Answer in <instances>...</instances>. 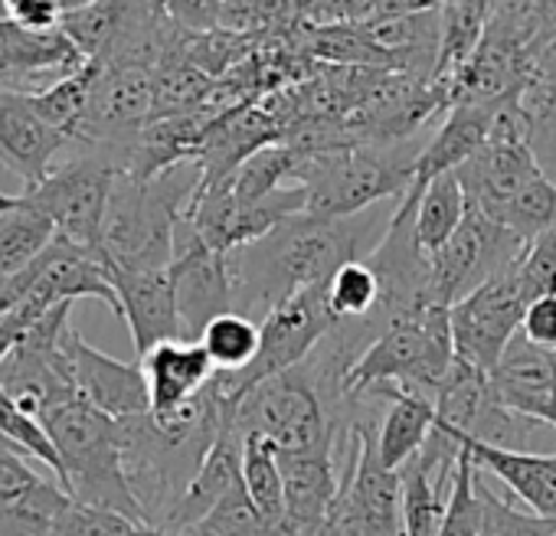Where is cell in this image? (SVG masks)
Wrapping results in <instances>:
<instances>
[{"mask_svg":"<svg viewBox=\"0 0 556 536\" xmlns=\"http://www.w3.org/2000/svg\"><path fill=\"white\" fill-rule=\"evenodd\" d=\"M514 279H517L527 305H533L546 295H556V229L536 235L527 245L520 265L514 268Z\"/></svg>","mask_w":556,"mask_h":536,"instance_id":"cell-33","label":"cell"},{"mask_svg":"<svg viewBox=\"0 0 556 536\" xmlns=\"http://www.w3.org/2000/svg\"><path fill=\"white\" fill-rule=\"evenodd\" d=\"M0 435H8V438L17 442L30 458L43 461V464L53 471V477L63 484L60 455H56V448H53L47 429H43L30 412H24V409L17 406V399H14L4 386H0Z\"/></svg>","mask_w":556,"mask_h":536,"instance_id":"cell-32","label":"cell"},{"mask_svg":"<svg viewBox=\"0 0 556 536\" xmlns=\"http://www.w3.org/2000/svg\"><path fill=\"white\" fill-rule=\"evenodd\" d=\"M141 523L112 513V510H99V507H86L76 497L66 503V510L56 516L50 536H135Z\"/></svg>","mask_w":556,"mask_h":536,"instance_id":"cell-35","label":"cell"},{"mask_svg":"<svg viewBox=\"0 0 556 536\" xmlns=\"http://www.w3.org/2000/svg\"><path fill=\"white\" fill-rule=\"evenodd\" d=\"M242 487L271 536V529L286 520V477L278 448L258 432L242 435Z\"/></svg>","mask_w":556,"mask_h":536,"instance_id":"cell-24","label":"cell"},{"mask_svg":"<svg viewBox=\"0 0 556 536\" xmlns=\"http://www.w3.org/2000/svg\"><path fill=\"white\" fill-rule=\"evenodd\" d=\"M328 308L334 324H357L380 308V279L367 261H351L328 282Z\"/></svg>","mask_w":556,"mask_h":536,"instance_id":"cell-29","label":"cell"},{"mask_svg":"<svg viewBox=\"0 0 556 536\" xmlns=\"http://www.w3.org/2000/svg\"><path fill=\"white\" fill-rule=\"evenodd\" d=\"M488 17H491V4L478 0H452V4H442V34H439V53H435V69H432V92L439 95L445 115H448V95L458 82V76L465 73V66L471 63V56L478 53L484 30H488Z\"/></svg>","mask_w":556,"mask_h":536,"instance_id":"cell-21","label":"cell"},{"mask_svg":"<svg viewBox=\"0 0 556 536\" xmlns=\"http://www.w3.org/2000/svg\"><path fill=\"white\" fill-rule=\"evenodd\" d=\"M56 239L50 219L24 206L14 193H0V282L21 276Z\"/></svg>","mask_w":556,"mask_h":536,"instance_id":"cell-23","label":"cell"},{"mask_svg":"<svg viewBox=\"0 0 556 536\" xmlns=\"http://www.w3.org/2000/svg\"><path fill=\"white\" fill-rule=\"evenodd\" d=\"M367 396L387 399V412L377 425V448L390 471H403L435 432V399L416 386H377Z\"/></svg>","mask_w":556,"mask_h":536,"instance_id":"cell-20","label":"cell"},{"mask_svg":"<svg viewBox=\"0 0 556 536\" xmlns=\"http://www.w3.org/2000/svg\"><path fill=\"white\" fill-rule=\"evenodd\" d=\"M122 11H125V4H118V0H73V4H66V11H63L60 30L83 53V60L99 63L105 56L109 43L115 40Z\"/></svg>","mask_w":556,"mask_h":536,"instance_id":"cell-28","label":"cell"},{"mask_svg":"<svg viewBox=\"0 0 556 536\" xmlns=\"http://www.w3.org/2000/svg\"><path fill=\"white\" fill-rule=\"evenodd\" d=\"M465 216H468V196L462 190L458 174H445V177L432 180L422 190V196L416 203V219H413L416 242L422 245V252L429 258L439 255L448 245V239L462 229Z\"/></svg>","mask_w":556,"mask_h":536,"instance_id":"cell-25","label":"cell"},{"mask_svg":"<svg viewBox=\"0 0 556 536\" xmlns=\"http://www.w3.org/2000/svg\"><path fill=\"white\" fill-rule=\"evenodd\" d=\"M170 282L177 295L184 341H200L210 321H216L226 311H236V285H232L229 255L210 248L184 216L174 235Z\"/></svg>","mask_w":556,"mask_h":536,"instance_id":"cell-10","label":"cell"},{"mask_svg":"<svg viewBox=\"0 0 556 536\" xmlns=\"http://www.w3.org/2000/svg\"><path fill=\"white\" fill-rule=\"evenodd\" d=\"M419 154V138L305 154L299 170V183L308 190L305 213L315 219H351L390 196L403 200L413 187Z\"/></svg>","mask_w":556,"mask_h":536,"instance_id":"cell-4","label":"cell"},{"mask_svg":"<svg viewBox=\"0 0 556 536\" xmlns=\"http://www.w3.org/2000/svg\"><path fill=\"white\" fill-rule=\"evenodd\" d=\"M105 276L118 295L122 321L131 331L138 360L148 357L154 347L167 341H184L177 295L170 282V268H154V272H128V268L105 265Z\"/></svg>","mask_w":556,"mask_h":536,"instance_id":"cell-14","label":"cell"},{"mask_svg":"<svg viewBox=\"0 0 556 536\" xmlns=\"http://www.w3.org/2000/svg\"><path fill=\"white\" fill-rule=\"evenodd\" d=\"M197 187V164H180L154 180L118 174L102 226V265L128 268V272L170 268L177 222L187 213Z\"/></svg>","mask_w":556,"mask_h":536,"instance_id":"cell-2","label":"cell"},{"mask_svg":"<svg viewBox=\"0 0 556 536\" xmlns=\"http://www.w3.org/2000/svg\"><path fill=\"white\" fill-rule=\"evenodd\" d=\"M66 347H70V360H73L76 396L83 403H89L92 409H99L118 422L151 412V396H148L141 363H122V360L102 354L76 328H70Z\"/></svg>","mask_w":556,"mask_h":536,"instance_id":"cell-13","label":"cell"},{"mask_svg":"<svg viewBox=\"0 0 556 536\" xmlns=\"http://www.w3.org/2000/svg\"><path fill=\"white\" fill-rule=\"evenodd\" d=\"M530 242L514 235L510 229L491 222L488 216L468 209L462 229L448 239V245L432 255V298L442 308L458 305L481 285L510 276L520 265Z\"/></svg>","mask_w":556,"mask_h":536,"instance_id":"cell-9","label":"cell"},{"mask_svg":"<svg viewBox=\"0 0 556 536\" xmlns=\"http://www.w3.org/2000/svg\"><path fill=\"white\" fill-rule=\"evenodd\" d=\"M239 484H242V438L232 429H226L219 435V442L213 445V451L206 455L200 474L187 487L184 500L177 503V510H174V516H170V523L164 529L197 526Z\"/></svg>","mask_w":556,"mask_h":536,"instance_id":"cell-22","label":"cell"},{"mask_svg":"<svg viewBox=\"0 0 556 536\" xmlns=\"http://www.w3.org/2000/svg\"><path fill=\"white\" fill-rule=\"evenodd\" d=\"M455 367L448 308H422L383 328V334L348 370L341 396L357 406L377 386H416L432 399Z\"/></svg>","mask_w":556,"mask_h":536,"instance_id":"cell-5","label":"cell"},{"mask_svg":"<svg viewBox=\"0 0 556 536\" xmlns=\"http://www.w3.org/2000/svg\"><path fill=\"white\" fill-rule=\"evenodd\" d=\"M118 180V164L102 151H79L66 164H56L53 174L14 193L24 206L53 222L56 239L102 261V226L109 200Z\"/></svg>","mask_w":556,"mask_h":536,"instance_id":"cell-6","label":"cell"},{"mask_svg":"<svg viewBox=\"0 0 556 536\" xmlns=\"http://www.w3.org/2000/svg\"><path fill=\"white\" fill-rule=\"evenodd\" d=\"M520 334H523L530 344H536V347L556 354V295H546V298L527 305Z\"/></svg>","mask_w":556,"mask_h":536,"instance_id":"cell-37","label":"cell"},{"mask_svg":"<svg viewBox=\"0 0 556 536\" xmlns=\"http://www.w3.org/2000/svg\"><path fill=\"white\" fill-rule=\"evenodd\" d=\"M96 82H99V63H86L73 76H66L56 86H50V89H43L37 95H27V99H30L34 112L53 131H60L63 138H70L73 148H76L79 144V131H83L86 115H89V102H92Z\"/></svg>","mask_w":556,"mask_h":536,"instance_id":"cell-26","label":"cell"},{"mask_svg":"<svg viewBox=\"0 0 556 536\" xmlns=\"http://www.w3.org/2000/svg\"><path fill=\"white\" fill-rule=\"evenodd\" d=\"M258 328H262V347H258L255 363L236 377L216 373V380H213L219 399L232 412L245 393H252L255 386H262L275 377H286V373L305 367L312 360V354L325 344V337L334 331V318L328 308V289H312V292H302V295L282 302L258 321Z\"/></svg>","mask_w":556,"mask_h":536,"instance_id":"cell-8","label":"cell"},{"mask_svg":"<svg viewBox=\"0 0 556 536\" xmlns=\"http://www.w3.org/2000/svg\"><path fill=\"white\" fill-rule=\"evenodd\" d=\"M439 536H484V500L478 490V464L462 448L452 474L448 507Z\"/></svg>","mask_w":556,"mask_h":536,"instance_id":"cell-30","label":"cell"},{"mask_svg":"<svg viewBox=\"0 0 556 536\" xmlns=\"http://www.w3.org/2000/svg\"><path fill=\"white\" fill-rule=\"evenodd\" d=\"M455 442L471 455L478 471L494 474L507 490L520 497V503H527L530 513L556 520V455H540L527 448L510 451L468 438H455Z\"/></svg>","mask_w":556,"mask_h":536,"instance_id":"cell-19","label":"cell"},{"mask_svg":"<svg viewBox=\"0 0 556 536\" xmlns=\"http://www.w3.org/2000/svg\"><path fill=\"white\" fill-rule=\"evenodd\" d=\"M14 451H24V448H21L17 442H11L8 435H0V455H14ZM24 455H27V451H24Z\"/></svg>","mask_w":556,"mask_h":536,"instance_id":"cell-38","label":"cell"},{"mask_svg":"<svg viewBox=\"0 0 556 536\" xmlns=\"http://www.w3.org/2000/svg\"><path fill=\"white\" fill-rule=\"evenodd\" d=\"M478 490L484 500V536H556V520L510 507L481 477H478Z\"/></svg>","mask_w":556,"mask_h":536,"instance_id":"cell-34","label":"cell"},{"mask_svg":"<svg viewBox=\"0 0 556 536\" xmlns=\"http://www.w3.org/2000/svg\"><path fill=\"white\" fill-rule=\"evenodd\" d=\"M60 468L63 487L86 507L122 513L135 523H144L141 507L128 487L122 461V422L92 409L83 399H70L40 416Z\"/></svg>","mask_w":556,"mask_h":536,"instance_id":"cell-3","label":"cell"},{"mask_svg":"<svg viewBox=\"0 0 556 536\" xmlns=\"http://www.w3.org/2000/svg\"><path fill=\"white\" fill-rule=\"evenodd\" d=\"M229 429L242 438L249 432L265 435L278 455H299L341 445V425L334 422L325 396L305 373V367L275 377L245 393L232 412Z\"/></svg>","mask_w":556,"mask_h":536,"instance_id":"cell-7","label":"cell"},{"mask_svg":"<svg viewBox=\"0 0 556 536\" xmlns=\"http://www.w3.org/2000/svg\"><path fill=\"white\" fill-rule=\"evenodd\" d=\"M523 315L527 302L520 295L514 272L481 285L478 292L448 308L455 360L481 373H491L510 347V341L520 334Z\"/></svg>","mask_w":556,"mask_h":536,"instance_id":"cell-12","label":"cell"},{"mask_svg":"<svg viewBox=\"0 0 556 536\" xmlns=\"http://www.w3.org/2000/svg\"><path fill=\"white\" fill-rule=\"evenodd\" d=\"M66 148H73V141L53 131L27 95L0 92V164L21 177L24 190L43 183L56 167V154Z\"/></svg>","mask_w":556,"mask_h":536,"instance_id":"cell-15","label":"cell"},{"mask_svg":"<svg viewBox=\"0 0 556 536\" xmlns=\"http://www.w3.org/2000/svg\"><path fill=\"white\" fill-rule=\"evenodd\" d=\"M494 115H497V109H481V105H455V109H448L445 122L429 138V144H422V154L416 157V177H413V187L403 196V203L416 206L422 190L432 180H439L445 174H455L475 154H481L484 144L491 141Z\"/></svg>","mask_w":556,"mask_h":536,"instance_id":"cell-17","label":"cell"},{"mask_svg":"<svg viewBox=\"0 0 556 536\" xmlns=\"http://www.w3.org/2000/svg\"><path fill=\"white\" fill-rule=\"evenodd\" d=\"M435 429L452 438H468L494 448L523 451L533 422L514 416L494 396L491 377L455 360L445 386L435 396Z\"/></svg>","mask_w":556,"mask_h":536,"instance_id":"cell-11","label":"cell"},{"mask_svg":"<svg viewBox=\"0 0 556 536\" xmlns=\"http://www.w3.org/2000/svg\"><path fill=\"white\" fill-rule=\"evenodd\" d=\"M138 363L148 383L151 416L180 412L184 406L200 399L216 380V370L197 341H167Z\"/></svg>","mask_w":556,"mask_h":536,"instance_id":"cell-18","label":"cell"},{"mask_svg":"<svg viewBox=\"0 0 556 536\" xmlns=\"http://www.w3.org/2000/svg\"><path fill=\"white\" fill-rule=\"evenodd\" d=\"M177 533L180 536H268V526L258 516V510L252 507L245 487L239 484L197 526H187Z\"/></svg>","mask_w":556,"mask_h":536,"instance_id":"cell-31","label":"cell"},{"mask_svg":"<svg viewBox=\"0 0 556 536\" xmlns=\"http://www.w3.org/2000/svg\"><path fill=\"white\" fill-rule=\"evenodd\" d=\"M494 396L514 416L533 425H553V396H556V354L530 344L523 334L510 341L497 367L488 373Z\"/></svg>","mask_w":556,"mask_h":536,"instance_id":"cell-16","label":"cell"},{"mask_svg":"<svg viewBox=\"0 0 556 536\" xmlns=\"http://www.w3.org/2000/svg\"><path fill=\"white\" fill-rule=\"evenodd\" d=\"M197 344L206 350V357L219 377H236L255 363L258 347H262V328H258V321H252L239 311H226L216 321H210V328L200 334Z\"/></svg>","mask_w":556,"mask_h":536,"instance_id":"cell-27","label":"cell"},{"mask_svg":"<svg viewBox=\"0 0 556 536\" xmlns=\"http://www.w3.org/2000/svg\"><path fill=\"white\" fill-rule=\"evenodd\" d=\"M549 429H556V396H553V425Z\"/></svg>","mask_w":556,"mask_h":536,"instance_id":"cell-39","label":"cell"},{"mask_svg":"<svg viewBox=\"0 0 556 536\" xmlns=\"http://www.w3.org/2000/svg\"><path fill=\"white\" fill-rule=\"evenodd\" d=\"M66 0H8V21L27 34H56Z\"/></svg>","mask_w":556,"mask_h":536,"instance_id":"cell-36","label":"cell"},{"mask_svg":"<svg viewBox=\"0 0 556 536\" xmlns=\"http://www.w3.org/2000/svg\"><path fill=\"white\" fill-rule=\"evenodd\" d=\"M390 219L393 213L380 219L370 209L351 219H315L308 213L286 219L265 239L229 255L236 311L262 321L271 308L302 292L328 289L344 265L374 255Z\"/></svg>","mask_w":556,"mask_h":536,"instance_id":"cell-1","label":"cell"}]
</instances>
